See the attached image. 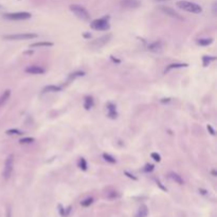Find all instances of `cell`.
I'll return each instance as SVG.
<instances>
[{
    "mask_svg": "<svg viewBox=\"0 0 217 217\" xmlns=\"http://www.w3.org/2000/svg\"><path fill=\"white\" fill-rule=\"evenodd\" d=\"M207 128H208V130L210 131V134H211L212 136H215V130L213 129V127H212L211 125H208V126H207Z\"/></svg>",
    "mask_w": 217,
    "mask_h": 217,
    "instance_id": "1f68e13d",
    "label": "cell"
},
{
    "mask_svg": "<svg viewBox=\"0 0 217 217\" xmlns=\"http://www.w3.org/2000/svg\"><path fill=\"white\" fill-rule=\"evenodd\" d=\"M110 58H111L112 61H115V63L120 64V60H118V58H115V56H110Z\"/></svg>",
    "mask_w": 217,
    "mask_h": 217,
    "instance_id": "836d02e7",
    "label": "cell"
},
{
    "mask_svg": "<svg viewBox=\"0 0 217 217\" xmlns=\"http://www.w3.org/2000/svg\"><path fill=\"white\" fill-rule=\"evenodd\" d=\"M34 142V138L31 137H27V138H23V139L19 140V143L20 144H30V143Z\"/></svg>",
    "mask_w": 217,
    "mask_h": 217,
    "instance_id": "cb8c5ba5",
    "label": "cell"
},
{
    "mask_svg": "<svg viewBox=\"0 0 217 217\" xmlns=\"http://www.w3.org/2000/svg\"><path fill=\"white\" fill-rule=\"evenodd\" d=\"M213 43V38H200L197 40V45L199 46H202V47H206V46H209Z\"/></svg>",
    "mask_w": 217,
    "mask_h": 217,
    "instance_id": "d6986e66",
    "label": "cell"
},
{
    "mask_svg": "<svg viewBox=\"0 0 217 217\" xmlns=\"http://www.w3.org/2000/svg\"><path fill=\"white\" fill-rule=\"evenodd\" d=\"M84 75H85V73L82 72V71H78V72L71 73L70 76H69V81L74 80V78H76V77H80V76H84Z\"/></svg>",
    "mask_w": 217,
    "mask_h": 217,
    "instance_id": "484cf974",
    "label": "cell"
},
{
    "mask_svg": "<svg viewBox=\"0 0 217 217\" xmlns=\"http://www.w3.org/2000/svg\"><path fill=\"white\" fill-rule=\"evenodd\" d=\"M109 16H104L102 18H98L93 20L90 23V27L95 31H107L110 29L109 24Z\"/></svg>",
    "mask_w": 217,
    "mask_h": 217,
    "instance_id": "7a4b0ae2",
    "label": "cell"
},
{
    "mask_svg": "<svg viewBox=\"0 0 217 217\" xmlns=\"http://www.w3.org/2000/svg\"><path fill=\"white\" fill-rule=\"evenodd\" d=\"M10 95H11V90H6L3 92V94L0 97V107H1L3 104H6V101L9 100Z\"/></svg>",
    "mask_w": 217,
    "mask_h": 217,
    "instance_id": "e0dca14e",
    "label": "cell"
},
{
    "mask_svg": "<svg viewBox=\"0 0 217 217\" xmlns=\"http://www.w3.org/2000/svg\"><path fill=\"white\" fill-rule=\"evenodd\" d=\"M53 44L50 41H38V43L31 44L30 48H38V47H52Z\"/></svg>",
    "mask_w": 217,
    "mask_h": 217,
    "instance_id": "2e32d148",
    "label": "cell"
},
{
    "mask_svg": "<svg viewBox=\"0 0 217 217\" xmlns=\"http://www.w3.org/2000/svg\"><path fill=\"white\" fill-rule=\"evenodd\" d=\"M124 174L126 175V176L128 177V178H130V179H132V180H137V177H135L134 175H131V174H130V173H128V172L125 171V172H124Z\"/></svg>",
    "mask_w": 217,
    "mask_h": 217,
    "instance_id": "4dcf8cb0",
    "label": "cell"
},
{
    "mask_svg": "<svg viewBox=\"0 0 217 217\" xmlns=\"http://www.w3.org/2000/svg\"><path fill=\"white\" fill-rule=\"evenodd\" d=\"M6 135H23V131H20L19 129H16V128H12V129L6 130Z\"/></svg>",
    "mask_w": 217,
    "mask_h": 217,
    "instance_id": "83f0119b",
    "label": "cell"
},
{
    "mask_svg": "<svg viewBox=\"0 0 217 217\" xmlns=\"http://www.w3.org/2000/svg\"><path fill=\"white\" fill-rule=\"evenodd\" d=\"M93 106V100L91 97H86L85 98V103H84V107H85V109L89 110L90 108H92Z\"/></svg>",
    "mask_w": 217,
    "mask_h": 217,
    "instance_id": "ffe728a7",
    "label": "cell"
},
{
    "mask_svg": "<svg viewBox=\"0 0 217 217\" xmlns=\"http://www.w3.org/2000/svg\"><path fill=\"white\" fill-rule=\"evenodd\" d=\"M120 3L125 9H137L141 6L139 0H121Z\"/></svg>",
    "mask_w": 217,
    "mask_h": 217,
    "instance_id": "9c48e42d",
    "label": "cell"
},
{
    "mask_svg": "<svg viewBox=\"0 0 217 217\" xmlns=\"http://www.w3.org/2000/svg\"><path fill=\"white\" fill-rule=\"evenodd\" d=\"M199 192H201L202 194H207V191H204V190H202V189L199 190Z\"/></svg>",
    "mask_w": 217,
    "mask_h": 217,
    "instance_id": "d590c367",
    "label": "cell"
},
{
    "mask_svg": "<svg viewBox=\"0 0 217 217\" xmlns=\"http://www.w3.org/2000/svg\"><path fill=\"white\" fill-rule=\"evenodd\" d=\"M144 171L146 172V173L154 171V165H152V164H146V165H145V167H144Z\"/></svg>",
    "mask_w": 217,
    "mask_h": 217,
    "instance_id": "f546056e",
    "label": "cell"
},
{
    "mask_svg": "<svg viewBox=\"0 0 217 217\" xmlns=\"http://www.w3.org/2000/svg\"><path fill=\"white\" fill-rule=\"evenodd\" d=\"M152 158L155 160V161H157V162L161 161V157H160V155L157 154V152H152Z\"/></svg>",
    "mask_w": 217,
    "mask_h": 217,
    "instance_id": "f1b7e54d",
    "label": "cell"
},
{
    "mask_svg": "<svg viewBox=\"0 0 217 217\" xmlns=\"http://www.w3.org/2000/svg\"><path fill=\"white\" fill-rule=\"evenodd\" d=\"M177 6L179 9L183 10L186 12H189V13H193V14H200L202 12V8L199 4L195 3V2H191V1H186V0H181V1L177 2Z\"/></svg>",
    "mask_w": 217,
    "mask_h": 217,
    "instance_id": "6da1fadb",
    "label": "cell"
},
{
    "mask_svg": "<svg viewBox=\"0 0 217 217\" xmlns=\"http://www.w3.org/2000/svg\"><path fill=\"white\" fill-rule=\"evenodd\" d=\"M103 158H104L107 162H109V163H115V159L112 156H110L109 154H106V152L103 154Z\"/></svg>",
    "mask_w": 217,
    "mask_h": 217,
    "instance_id": "4316f807",
    "label": "cell"
},
{
    "mask_svg": "<svg viewBox=\"0 0 217 217\" xmlns=\"http://www.w3.org/2000/svg\"><path fill=\"white\" fill-rule=\"evenodd\" d=\"M147 49H148L150 52H159V51H161V49H162V43L160 40L155 41V43L148 45Z\"/></svg>",
    "mask_w": 217,
    "mask_h": 217,
    "instance_id": "7c38bea8",
    "label": "cell"
},
{
    "mask_svg": "<svg viewBox=\"0 0 217 217\" xmlns=\"http://www.w3.org/2000/svg\"><path fill=\"white\" fill-rule=\"evenodd\" d=\"M13 166H14V155H10V156L6 159L4 162V169H3V178L8 180L12 175L13 172Z\"/></svg>",
    "mask_w": 217,
    "mask_h": 217,
    "instance_id": "8992f818",
    "label": "cell"
},
{
    "mask_svg": "<svg viewBox=\"0 0 217 217\" xmlns=\"http://www.w3.org/2000/svg\"><path fill=\"white\" fill-rule=\"evenodd\" d=\"M171 102V98H162L161 100V103H169Z\"/></svg>",
    "mask_w": 217,
    "mask_h": 217,
    "instance_id": "e575fe53",
    "label": "cell"
},
{
    "mask_svg": "<svg viewBox=\"0 0 217 217\" xmlns=\"http://www.w3.org/2000/svg\"><path fill=\"white\" fill-rule=\"evenodd\" d=\"M3 17L9 20H27V19H30L32 15L28 12H17V13L4 14Z\"/></svg>",
    "mask_w": 217,
    "mask_h": 217,
    "instance_id": "5b68a950",
    "label": "cell"
},
{
    "mask_svg": "<svg viewBox=\"0 0 217 217\" xmlns=\"http://www.w3.org/2000/svg\"><path fill=\"white\" fill-rule=\"evenodd\" d=\"M111 37H112L111 34H107V35H104V36H102V37L97 38L95 40H93L92 43H90V46L94 49H100V48H102V47H104L105 45H107L110 41Z\"/></svg>",
    "mask_w": 217,
    "mask_h": 217,
    "instance_id": "52a82bcc",
    "label": "cell"
},
{
    "mask_svg": "<svg viewBox=\"0 0 217 217\" xmlns=\"http://www.w3.org/2000/svg\"><path fill=\"white\" fill-rule=\"evenodd\" d=\"M105 197L107 199H110V200H113V199H117L120 197L119 193H118L117 191H115V190H109V191L106 192L105 194Z\"/></svg>",
    "mask_w": 217,
    "mask_h": 217,
    "instance_id": "9a60e30c",
    "label": "cell"
},
{
    "mask_svg": "<svg viewBox=\"0 0 217 217\" xmlns=\"http://www.w3.org/2000/svg\"><path fill=\"white\" fill-rule=\"evenodd\" d=\"M69 9H70V11L72 12L76 17H78V18L82 19V20H89L90 19L89 12L82 6H78V4H71V6H69Z\"/></svg>",
    "mask_w": 217,
    "mask_h": 217,
    "instance_id": "3957f363",
    "label": "cell"
},
{
    "mask_svg": "<svg viewBox=\"0 0 217 217\" xmlns=\"http://www.w3.org/2000/svg\"><path fill=\"white\" fill-rule=\"evenodd\" d=\"M26 72L29 74H44L45 69L39 67V66H30L26 69Z\"/></svg>",
    "mask_w": 217,
    "mask_h": 217,
    "instance_id": "30bf717a",
    "label": "cell"
},
{
    "mask_svg": "<svg viewBox=\"0 0 217 217\" xmlns=\"http://www.w3.org/2000/svg\"><path fill=\"white\" fill-rule=\"evenodd\" d=\"M169 176L173 181L177 182L178 184H183V179L181 178V176H179L178 174H176V173H171Z\"/></svg>",
    "mask_w": 217,
    "mask_h": 217,
    "instance_id": "ac0fdd59",
    "label": "cell"
},
{
    "mask_svg": "<svg viewBox=\"0 0 217 217\" xmlns=\"http://www.w3.org/2000/svg\"><path fill=\"white\" fill-rule=\"evenodd\" d=\"M84 36H85V37H90L91 35H89V34H85V35H84Z\"/></svg>",
    "mask_w": 217,
    "mask_h": 217,
    "instance_id": "8d00e7d4",
    "label": "cell"
},
{
    "mask_svg": "<svg viewBox=\"0 0 217 217\" xmlns=\"http://www.w3.org/2000/svg\"><path fill=\"white\" fill-rule=\"evenodd\" d=\"M156 182H157V184H158V186H159L160 187H161V189L163 190V191H166V187H164L163 186H162V184H161V182H160L159 180H156Z\"/></svg>",
    "mask_w": 217,
    "mask_h": 217,
    "instance_id": "d6a6232c",
    "label": "cell"
},
{
    "mask_svg": "<svg viewBox=\"0 0 217 217\" xmlns=\"http://www.w3.org/2000/svg\"><path fill=\"white\" fill-rule=\"evenodd\" d=\"M78 166L83 169V171H87V162L84 158H81L80 161H78Z\"/></svg>",
    "mask_w": 217,
    "mask_h": 217,
    "instance_id": "d4e9b609",
    "label": "cell"
},
{
    "mask_svg": "<svg viewBox=\"0 0 217 217\" xmlns=\"http://www.w3.org/2000/svg\"><path fill=\"white\" fill-rule=\"evenodd\" d=\"M187 64H172V65H169V67L166 68V70H165V72L166 71H169L172 70V69H177V68H184V67H187Z\"/></svg>",
    "mask_w": 217,
    "mask_h": 217,
    "instance_id": "44dd1931",
    "label": "cell"
},
{
    "mask_svg": "<svg viewBox=\"0 0 217 217\" xmlns=\"http://www.w3.org/2000/svg\"><path fill=\"white\" fill-rule=\"evenodd\" d=\"M38 35L35 33H20V34H11V35L3 36L6 40H29V39L37 38Z\"/></svg>",
    "mask_w": 217,
    "mask_h": 217,
    "instance_id": "277c9868",
    "label": "cell"
},
{
    "mask_svg": "<svg viewBox=\"0 0 217 217\" xmlns=\"http://www.w3.org/2000/svg\"><path fill=\"white\" fill-rule=\"evenodd\" d=\"M92 202H93L92 197H88V198L84 199L83 201H81V204H82L83 207H89V206L92 204Z\"/></svg>",
    "mask_w": 217,
    "mask_h": 217,
    "instance_id": "603a6c76",
    "label": "cell"
},
{
    "mask_svg": "<svg viewBox=\"0 0 217 217\" xmlns=\"http://www.w3.org/2000/svg\"><path fill=\"white\" fill-rule=\"evenodd\" d=\"M215 61V57H214V56H203V57H202V61H203L204 67L209 66L210 64H211V61Z\"/></svg>",
    "mask_w": 217,
    "mask_h": 217,
    "instance_id": "7402d4cb",
    "label": "cell"
},
{
    "mask_svg": "<svg viewBox=\"0 0 217 217\" xmlns=\"http://www.w3.org/2000/svg\"><path fill=\"white\" fill-rule=\"evenodd\" d=\"M159 1H165V0H159Z\"/></svg>",
    "mask_w": 217,
    "mask_h": 217,
    "instance_id": "f35d334b",
    "label": "cell"
},
{
    "mask_svg": "<svg viewBox=\"0 0 217 217\" xmlns=\"http://www.w3.org/2000/svg\"><path fill=\"white\" fill-rule=\"evenodd\" d=\"M147 215H148V208H147L145 204H142V206L138 209L136 217H147Z\"/></svg>",
    "mask_w": 217,
    "mask_h": 217,
    "instance_id": "4fadbf2b",
    "label": "cell"
},
{
    "mask_svg": "<svg viewBox=\"0 0 217 217\" xmlns=\"http://www.w3.org/2000/svg\"><path fill=\"white\" fill-rule=\"evenodd\" d=\"M61 87H60V86L49 85V86H46V87L43 89V93H46V92H58V91H61Z\"/></svg>",
    "mask_w": 217,
    "mask_h": 217,
    "instance_id": "5bb4252c",
    "label": "cell"
},
{
    "mask_svg": "<svg viewBox=\"0 0 217 217\" xmlns=\"http://www.w3.org/2000/svg\"><path fill=\"white\" fill-rule=\"evenodd\" d=\"M8 217H11V212L9 211V213H8Z\"/></svg>",
    "mask_w": 217,
    "mask_h": 217,
    "instance_id": "74e56055",
    "label": "cell"
},
{
    "mask_svg": "<svg viewBox=\"0 0 217 217\" xmlns=\"http://www.w3.org/2000/svg\"><path fill=\"white\" fill-rule=\"evenodd\" d=\"M160 11L162 12V13H164L165 15L172 17V18H175V19H179V20H182V17L179 15L178 13H177L175 10H173L171 8H169V6H160Z\"/></svg>",
    "mask_w": 217,
    "mask_h": 217,
    "instance_id": "ba28073f",
    "label": "cell"
},
{
    "mask_svg": "<svg viewBox=\"0 0 217 217\" xmlns=\"http://www.w3.org/2000/svg\"><path fill=\"white\" fill-rule=\"evenodd\" d=\"M107 110H108V117H109L110 119H115V118L118 117L117 108H115V104H112V103H108Z\"/></svg>",
    "mask_w": 217,
    "mask_h": 217,
    "instance_id": "8fae6325",
    "label": "cell"
}]
</instances>
